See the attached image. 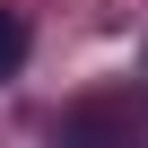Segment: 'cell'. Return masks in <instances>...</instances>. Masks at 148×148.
Returning <instances> with one entry per match:
<instances>
[{"label":"cell","mask_w":148,"mask_h":148,"mask_svg":"<svg viewBox=\"0 0 148 148\" xmlns=\"http://www.w3.org/2000/svg\"><path fill=\"white\" fill-rule=\"evenodd\" d=\"M26 61V26H18V9H0V79Z\"/></svg>","instance_id":"obj_1"}]
</instances>
